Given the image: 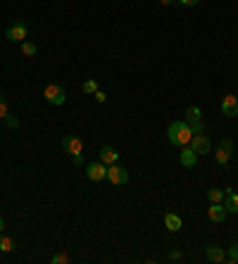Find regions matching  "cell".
Here are the masks:
<instances>
[{
	"instance_id": "6da1fadb",
	"label": "cell",
	"mask_w": 238,
	"mask_h": 264,
	"mask_svg": "<svg viewBox=\"0 0 238 264\" xmlns=\"http://www.w3.org/2000/svg\"><path fill=\"white\" fill-rule=\"evenodd\" d=\"M167 138H169V143L172 145H179V148H184V145L191 143V138H193V131H191V124L188 121H172L169 124V129H167Z\"/></svg>"
},
{
	"instance_id": "7a4b0ae2",
	"label": "cell",
	"mask_w": 238,
	"mask_h": 264,
	"mask_svg": "<svg viewBox=\"0 0 238 264\" xmlns=\"http://www.w3.org/2000/svg\"><path fill=\"white\" fill-rule=\"evenodd\" d=\"M43 98H45V102H50V105H65L67 93L60 84H50V86L43 88Z\"/></svg>"
},
{
	"instance_id": "3957f363",
	"label": "cell",
	"mask_w": 238,
	"mask_h": 264,
	"mask_svg": "<svg viewBox=\"0 0 238 264\" xmlns=\"http://www.w3.org/2000/svg\"><path fill=\"white\" fill-rule=\"evenodd\" d=\"M231 155H234V141H231V138H224L222 143L217 145V150H215L217 165L227 167V165H229V160H231Z\"/></svg>"
},
{
	"instance_id": "277c9868",
	"label": "cell",
	"mask_w": 238,
	"mask_h": 264,
	"mask_svg": "<svg viewBox=\"0 0 238 264\" xmlns=\"http://www.w3.org/2000/svg\"><path fill=\"white\" fill-rule=\"evenodd\" d=\"M108 181L115 183V186H124V183L129 181V172H126L121 165H110L108 167Z\"/></svg>"
},
{
	"instance_id": "5b68a950",
	"label": "cell",
	"mask_w": 238,
	"mask_h": 264,
	"mask_svg": "<svg viewBox=\"0 0 238 264\" xmlns=\"http://www.w3.org/2000/svg\"><path fill=\"white\" fill-rule=\"evenodd\" d=\"M86 176L91 181H105V178H108V167L103 165L100 160H98V162H91V165H86Z\"/></svg>"
},
{
	"instance_id": "8992f818",
	"label": "cell",
	"mask_w": 238,
	"mask_h": 264,
	"mask_svg": "<svg viewBox=\"0 0 238 264\" xmlns=\"http://www.w3.org/2000/svg\"><path fill=\"white\" fill-rule=\"evenodd\" d=\"M191 148H193L198 155H207L212 150V141L207 138L205 133H195L193 138H191Z\"/></svg>"
},
{
	"instance_id": "52a82bcc",
	"label": "cell",
	"mask_w": 238,
	"mask_h": 264,
	"mask_svg": "<svg viewBox=\"0 0 238 264\" xmlns=\"http://www.w3.org/2000/svg\"><path fill=\"white\" fill-rule=\"evenodd\" d=\"M62 150L69 153L72 157H74V155H81V150H84V141H81L79 136H65V138H62Z\"/></svg>"
},
{
	"instance_id": "ba28073f",
	"label": "cell",
	"mask_w": 238,
	"mask_h": 264,
	"mask_svg": "<svg viewBox=\"0 0 238 264\" xmlns=\"http://www.w3.org/2000/svg\"><path fill=\"white\" fill-rule=\"evenodd\" d=\"M227 207H224V202H210V209H207V217L210 221H215V224H222V221L227 219Z\"/></svg>"
},
{
	"instance_id": "9c48e42d",
	"label": "cell",
	"mask_w": 238,
	"mask_h": 264,
	"mask_svg": "<svg viewBox=\"0 0 238 264\" xmlns=\"http://www.w3.org/2000/svg\"><path fill=\"white\" fill-rule=\"evenodd\" d=\"M26 33H29V26H26L24 22H17V24H12L10 29H7V38L14 41V43H22L24 38H26Z\"/></svg>"
},
{
	"instance_id": "30bf717a",
	"label": "cell",
	"mask_w": 238,
	"mask_h": 264,
	"mask_svg": "<svg viewBox=\"0 0 238 264\" xmlns=\"http://www.w3.org/2000/svg\"><path fill=\"white\" fill-rule=\"evenodd\" d=\"M222 114H224V117H238V98L236 95H224V100H222Z\"/></svg>"
},
{
	"instance_id": "8fae6325",
	"label": "cell",
	"mask_w": 238,
	"mask_h": 264,
	"mask_svg": "<svg viewBox=\"0 0 238 264\" xmlns=\"http://www.w3.org/2000/svg\"><path fill=\"white\" fill-rule=\"evenodd\" d=\"M100 162H103L105 167L117 165V162H119V153L112 148V145H105V148L100 150Z\"/></svg>"
},
{
	"instance_id": "7c38bea8",
	"label": "cell",
	"mask_w": 238,
	"mask_h": 264,
	"mask_svg": "<svg viewBox=\"0 0 238 264\" xmlns=\"http://www.w3.org/2000/svg\"><path fill=\"white\" fill-rule=\"evenodd\" d=\"M205 255H207V260H210V262H227V253H224L219 245H207Z\"/></svg>"
},
{
	"instance_id": "4fadbf2b",
	"label": "cell",
	"mask_w": 238,
	"mask_h": 264,
	"mask_svg": "<svg viewBox=\"0 0 238 264\" xmlns=\"http://www.w3.org/2000/svg\"><path fill=\"white\" fill-rule=\"evenodd\" d=\"M224 207H227V212H231V214H238V193H234V188H227Z\"/></svg>"
},
{
	"instance_id": "5bb4252c",
	"label": "cell",
	"mask_w": 238,
	"mask_h": 264,
	"mask_svg": "<svg viewBox=\"0 0 238 264\" xmlns=\"http://www.w3.org/2000/svg\"><path fill=\"white\" fill-rule=\"evenodd\" d=\"M198 157H200V155L195 153L193 148H184V150H181V155H179V162H181L184 167H195Z\"/></svg>"
},
{
	"instance_id": "9a60e30c",
	"label": "cell",
	"mask_w": 238,
	"mask_h": 264,
	"mask_svg": "<svg viewBox=\"0 0 238 264\" xmlns=\"http://www.w3.org/2000/svg\"><path fill=\"white\" fill-rule=\"evenodd\" d=\"M164 226H167L169 231H179V229H181V217L174 214V212H167V214H164Z\"/></svg>"
},
{
	"instance_id": "2e32d148",
	"label": "cell",
	"mask_w": 238,
	"mask_h": 264,
	"mask_svg": "<svg viewBox=\"0 0 238 264\" xmlns=\"http://www.w3.org/2000/svg\"><path fill=\"white\" fill-rule=\"evenodd\" d=\"M224 195H227L224 188H210V190H207V200H210V202H224Z\"/></svg>"
},
{
	"instance_id": "e0dca14e",
	"label": "cell",
	"mask_w": 238,
	"mask_h": 264,
	"mask_svg": "<svg viewBox=\"0 0 238 264\" xmlns=\"http://www.w3.org/2000/svg\"><path fill=\"white\" fill-rule=\"evenodd\" d=\"M14 250V241L10 236H0V253H12Z\"/></svg>"
},
{
	"instance_id": "ac0fdd59",
	"label": "cell",
	"mask_w": 238,
	"mask_h": 264,
	"mask_svg": "<svg viewBox=\"0 0 238 264\" xmlns=\"http://www.w3.org/2000/svg\"><path fill=\"white\" fill-rule=\"evenodd\" d=\"M22 53L26 57H33L38 53V48H36V43H31V41H22Z\"/></svg>"
},
{
	"instance_id": "d6986e66",
	"label": "cell",
	"mask_w": 238,
	"mask_h": 264,
	"mask_svg": "<svg viewBox=\"0 0 238 264\" xmlns=\"http://www.w3.org/2000/svg\"><path fill=\"white\" fill-rule=\"evenodd\" d=\"M200 117H203L200 107H188V110H186V121H188V124H191V121H198Z\"/></svg>"
},
{
	"instance_id": "ffe728a7",
	"label": "cell",
	"mask_w": 238,
	"mask_h": 264,
	"mask_svg": "<svg viewBox=\"0 0 238 264\" xmlns=\"http://www.w3.org/2000/svg\"><path fill=\"white\" fill-rule=\"evenodd\" d=\"M227 262H238V243H234V245H229L227 250Z\"/></svg>"
},
{
	"instance_id": "44dd1931",
	"label": "cell",
	"mask_w": 238,
	"mask_h": 264,
	"mask_svg": "<svg viewBox=\"0 0 238 264\" xmlns=\"http://www.w3.org/2000/svg\"><path fill=\"white\" fill-rule=\"evenodd\" d=\"M81 90H84V93H96V90H98V84L93 81V79H88V81H84Z\"/></svg>"
},
{
	"instance_id": "7402d4cb",
	"label": "cell",
	"mask_w": 238,
	"mask_h": 264,
	"mask_svg": "<svg viewBox=\"0 0 238 264\" xmlns=\"http://www.w3.org/2000/svg\"><path fill=\"white\" fill-rule=\"evenodd\" d=\"M53 264H67L69 262V257H67L65 253H57V255H53V260H50Z\"/></svg>"
},
{
	"instance_id": "603a6c76",
	"label": "cell",
	"mask_w": 238,
	"mask_h": 264,
	"mask_svg": "<svg viewBox=\"0 0 238 264\" xmlns=\"http://www.w3.org/2000/svg\"><path fill=\"white\" fill-rule=\"evenodd\" d=\"M191 131H193V136L195 133H205V126H203V121L198 119V121H191Z\"/></svg>"
},
{
	"instance_id": "cb8c5ba5",
	"label": "cell",
	"mask_w": 238,
	"mask_h": 264,
	"mask_svg": "<svg viewBox=\"0 0 238 264\" xmlns=\"http://www.w3.org/2000/svg\"><path fill=\"white\" fill-rule=\"evenodd\" d=\"M5 114H10L7 112V100H5V95H0V119H5Z\"/></svg>"
},
{
	"instance_id": "d4e9b609",
	"label": "cell",
	"mask_w": 238,
	"mask_h": 264,
	"mask_svg": "<svg viewBox=\"0 0 238 264\" xmlns=\"http://www.w3.org/2000/svg\"><path fill=\"white\" fill-rule=\"evenodd\" d=\"M5 124H7L10 129H17V126H19V119H17V117H12V114H5Z\"/></svg>"
},
{
	"instance_id": "484cf974",
	"label": "cell",
	"mask_w": 238,
	"mask_h": 264,
	"mask_svg": "<svg viewBox=\"0 0 238 264\" xmlns=\"http://www.w3.org/2000/svg\"><path fill=\"white\" fill-rule=\"evenodd\" d=\"M93 98H96V102H105V100H108V95H105V93H103V90L98 88L96 93H93Z\"/></svg>"
},
{
	"instance_id": "4316f807",
	"label": "cell",
	"mask_w": 238,
	"mask_h": 264,
	"mask_svg": "<svg viewBox=\"0 0 238 264\" xmlns=\"http://www.w3.org/2000/svg\"><path fill=\"white\" fill-rule=\"evenodd\" d=\"M176 2H179V5H184V7H195L200 0H176Z\"/></svg>"
},
{
	"instance_id": "83f0119b",
	"label": "cell",
	"mask_w": 238,
	"mask_h": 264,
	"mask_svg": "<svg viewBox=\"0 0 238 264\" xmlns=\"http://www.w3.org/2000/svg\"><path fill=\"white\" fill-rule=\"evenodd\" d=\"M84 165V153L81 155H74V167H81Z\"/></svg>"
},
{
	"instance_id": "f1b7e54d",
	"label": "cell",
	"mask_w": 238,
	"mask_h": 264,
	"mask_svg": "<svg viewBox=\"0 0 238 264\" xmlns=\"http://www.w3.org/2000/svg\"><path fill=\"white\" fill-rule=\"evenodd\" d=\"M169 257H172L174 262H179V260H181V253H179V250H174V253L169 255Z\"/></svg>"
},
{
	"instance_id": "f546056e",
	"label": "cell",
	"mask_w": 238,
	"mask_h": 264,
	"mask_svg": "<svg viewBox=\"0 0 238 264\" xmlns=\"http://www.w3.org/2000/svg\"><path fill=\"white\" fill-rule=\"evenodd\" d=\"M160 2H162V5H174L176 0H160Z\"/></svg>"
},
{
	"instance_id": "4dcf8cb0",
	"label": "cell",
	"mask_w": 238,
	"mask_h": 264,
	"mask_svg": "<svg viewBox=\"0 0 238 264\" xmlns=\"http://www.w3.org/2000/svg\"><path fill=\"white\" fill-rule=\"evenodd\" d=\"M2 229H5V221H2V217H0V233H2Z\"/></svg>"
}]
</instances>
